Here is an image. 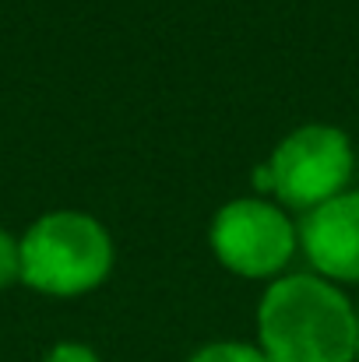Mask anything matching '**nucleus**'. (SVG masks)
<instances>
[{
  "mask_svg": "<svg viewBox=\"0 0 359 362\" xmlns=\"http://www.w3.org/2000/svg\"><path fill=\"white\" fill-rule=\"evenodd\" d=\"M212 253L222 267L243 278H275L296 253L300 233L268 201L239 197L212 218Z\"/></svg>",
  "mask_w": 359,
  "mask_h": 362,
  "instance_id": "obj_4",
  "label": "nucleus"
},
{
  "mask_svg": "<svg viewBox=\"0 0 359 362\" xmlns=\"http://www.w3.org/2000/svg\"><path fill=\"white\" fill-rule=\"evenodd\" d=\"M253 187H257V190H271V194H275V176H271V165H268V162L253 173Z\"/></svg>",
  "mask_w": 359,
  "mask_h": 362,
  "instance_id": "obj_9",
  "label": "nucleus"
},
{
  "mask_svg": "<svg viewBox=\"0 0 359 362\" xmlns=\"http://www.w3.org/2000/svg\"><path fill=\"white\" fill-rule=\"evenodd\" d=\"M268 362H356L359 313L321 274H289L268 285L257 306Z\"/></svg>",
  "mask_w": 359,
  "mask_h": 362,
  "instance_id": "obj_1",
  "label": "nucleus"
},
{
  "mask_svg": "<svg viewBox=\"0 0 359 362\" xmlns=\"http://www.w3.org/2000/svg\"><path fill=\"white\" fill-rule=\"evenodd\" d=\"M113 271V240L81 211H50L21 240V281L46 296H85Z\"/></svg>",
  "mask_w": 359,
  "mask_h": 362,
  "instance_id": "obj_2",
  "label": "nucleus"
},
{
  "mask_svg": "<svg viewBox=\"0 0 359 362\" xmlns=\"http://www.w3.org/2000/svg\"><path fill=\"white\" fill-rule=\"evenodd\" d=\"M190 362H268L261 349L253 345H243V341H215V345H205L198 349Z\"/></svg>",
  "mask_w": 359,
  "mask_h": 362,
  "instance_id": "obj_6",
  "label": "nucleus"
},
{
  "mask_svg": "<svg viewBox=\"0 0 359 362\" xmlns=\"http://www.w3.org/2000/svg\"><path fill=\"white\" fill-rule=\"evenodd\" d=\"M42 362H99V356L89 349V345H78V341H60L57 349L46 352Z\"/></svg>",
  "mask_w": 359,
  "mask_h": 362,
  "instance_id": "obj_8",
  "label": "nucleus"
},
{
  "mask_svg": "<svg viewBox=\"0 0 359 362\" xmlns=\"http://www.w3.org/2000/svg\"><path fill=\"white\" fill-rule=\"evenodd\" d=\"M275 176V197L292 211H314L346 194L356 155L349 137L328 123H303L278 141L268 158Z\"/></svg>",
  "mask_w": 359,
  "mask_h": 362,
  "instance_id": "obj_3",
  "label": "nucleus"
},
{
  "mask_svg": "<svg viewBox=\"0 0 359 362\" xmlns=\"http://www.w3.org/2000/svg\"><path fill=\"white\" fill-rule=\"evenodd\" d=\"M300 243L328 281H359V190L338 194L300 222Z\"/></svg>",
  "mask_w": 359,
  "mask_h": 362,
  "instance_id": "obj_5",
  "label": "nucleus"
},
{
  "mask_svg": "<svg viewBox=\"0 0 359 362\" xmlns=\"http://www.w3.org/2000/svg\"><path fill=\"white\" fill-rule=\"evenodd\" d=\"M21 281V243H14L0 229V288Z\"/></svg>",
  "mask_w": 359,
  "mask_h": 362,
  "instance_id": "obj_7",
  "label": "nucleus"
},
{
  "mask_svg": "<svg viewBox=\"0 0 359 362\" xmlns=\"http://www.w3.org/2000/svg\"><path fill=\"white\" fill-rule=\"evenodd\" d=\"M356 359H359V349H356Z\"/></svg>",
  "mask_w": 359,
  "mask_h": 362,
  "instance_id": "obj_10",
  "label": "nucleus"
}]
</instances>
